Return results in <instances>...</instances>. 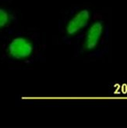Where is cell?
I'll use <instances>...</instances> for the list:
<instances>
[{
  "instance_id": "1",
  "label": "cell",
  "mask_w": 127,
  "mask_h": 128,
  "mask_svg": "<svg viewBox=\"0 0 127 128\" xmlns=\"http://www.w3.org/2000/svg\"><path fill=\"white\" fill-rule=\"evenodd\" d=\"M46 44L38 30L19 29L0 40V63L27 67L45 60Z\"/></svg>"
},
{
  "instance_id": "2",
  "label": "cell",
  "mask_w": 127,
  "mask_h": 128,
  "mask_svg": "<svg viewBox=\"0 0 127 128\" xmlns=\"http://www.w3.org/2000/svg\"><path fill=\"white\" fill-rule=\"evenodd\" d=\"M73 58L94 61L108 54L110 46V25L101 12L94 11L92 20L73 44Z\"/></svg>"
},
{
  "instance_id": "3",
  "label": "cell",
  "mask_w": 127,
  "mask_h": 128,
  "mask_svg": "<svg viewBox=\"0 0 127 128\" xmlns=\"http://www.w3.org/2000/svg\"><path fill=\"white\" fill-rule=\"evenodd\" d=\"M94 11L90 6L75 5L61 12L58 20L59 38L62 44L73 46L92 20Z\"/></svg>"
},
{
  "instance_id": "4",
  "label": "cell",
  "mask_w": 127,
  "mask_h": 128,
  "mask_svg": "<svg viewBox=\"0 0 127 128\" xmlns=\"http://www.w3.org/2000/svg\"><path fill=\"white\" fill-rule=\"evenodd\" d=\"M20 25L19 12L10 6L0 2V40L20 29Z\"/></svg>"
},
{
  "instance_id": "5",
  "label": "cell",
  "mask_w": 127,
  "mask_h": 128,
  "mask_svg": "<svg viewBox=\"0 0 127 128\" xmlns=\"http://www.w3.org/2000/svg\"><path fill=\"white\" fill-rule=\"evenodd\" d=\"M11 0H0V2H9Z\"/></svg>"
}]
</instances>
